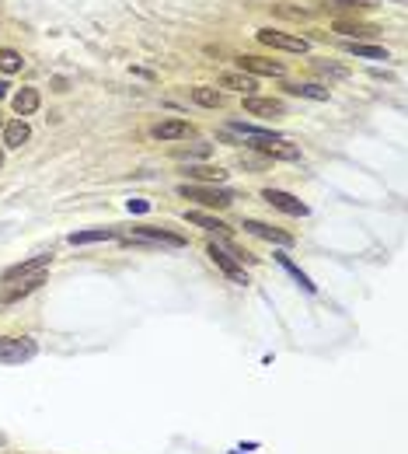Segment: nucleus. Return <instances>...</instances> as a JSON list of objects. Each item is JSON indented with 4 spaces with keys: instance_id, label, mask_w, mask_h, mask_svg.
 Wrapping results in <instances>:
<instances>
[{
    "instance_id": "obj_22",
    "label": "nucleus",
    "mask_w": 408,
    "mask_h": 454,
    "mask_svg": "<svg viewBox=\"0 0 408 454\" xmlns=\"http://www.w3.org/2000/svg\"><path fill=\"white\" fill-rule=\"evenodd\" d=\"M192 102L203 105V109H220L224 105V95L217 88H192Z\"/></svg>"
},
{
    "instance_id": "obj_15",
    "label": "nucleus",
    "mask_w": 408,
    "mask_h": 454,
    "mask_svg": "<svg viewBox=\"0 0 408 454\" xmlns=\"http://www.w3.org/2000/svg\"><path fill=\"white\" fill-rule=\"evenodd\" d=\"M11 105H14L18 119H25V115H35V112H39V105H42V98H39V88H21V91H14Z\"/></svg>"
},
{
    "instance_id": "obj_20",
    "label": "nucleus",
    "mask_w": 408,
    "mask_h": 454,
    "mask_svg": "<svg viewBox=\"0 0 408 454\" xmlns=\"http://www.w3.org/2000/svg\"><path fill=\"white\" fill-rule=\"evenodd\" d=\"M181 217H185L188 224L203 227V231H217V234H227V224H224V221H217V217H210V214H199V210H185Z\"/></svg>"
},
{
    "instance_id": "obj_34",
    "label": "nucleus",
    "mask_w": 408,
    "mask_h": 454,
    "mask_svg": "<svg viewBox=\"0 0 408 454\" xmlns=\"http://www.w3.org/2000/svg\"><path fill=\"white\" fill-rule=\"evenodd\" d=\"M0 448H4V433H0Z\"/></svg>"
},
{
    "instance_id": "obj_10",
    "label": "nucleus",
    "mask_w": 408,
    "mask_h": 454,
    "mask_svg": "<svg viewBox=\"0 0 408 454\" xmlns=\"http://www.w3.org/2000/svg\"><path fill=\"white\" fill-rule=\"evenodd\" d=\"M46 266H53V255H32V259H25V262H18V266H7L0 280H4V284H14V280H21V277L42 273Z\"/></svg>"
},
{
    "instance_id": "obj_27",
    "label": "nucleus",
    "mask_w": 408,
    "mask_h": 454,
    "mask_svg": "<svg viewBox=\"0 0 408 454\" xmlns=\"http://www.w3.org/2000/svg\"><path fill=\"white\" fill-rule=\"evenodd\" d=\"M210 154V144H196L188 151H178V158H206Z\"/></svg>"
},
{
    "instance_id": "obj_9",
    "label": "nucleus",
    "mask_w": 408,
    "mask_h": 454,
    "mask_svg": "<svg viewBox=\"0 0 408 454\" xmlns=\"http://www.w3.org/2000/svg\"><path fill=\"white\" fill-rule=\"evenodd\" d=\"M133 241H150V245H168V248H185L188 245L181 234H172L164 227H133Z\"/></svg>"
},
{
    "instance_id": "obj_11",
    "label": "nucleus",
    "mask_w": 408,
    "mask_h": 454,
    "mask_svg": "<svg viewBox=\"0 0 408 454\" xmlns=\"http://www.w3.org/2000/svg\"><path fill=\"white\" fill-rule=\"evenodd\" d=\"M42 284H46V269H42V273H32V277H21V284H11L4 293H0V304H14V301L35 293Z\"/></svg>"
},
{
    "instance_id": "obj_32",
    "label": "nucleus",
    "mask_w": 408,
    "mask_h": 454,
    "mask_svg": "<svg viewBox=\"0 0 408 454\" xmlns=\"http://www.w3.org/2000/svg\"><path fill=\"white\" fill-rule=\"evenodd\" d=\"M0 129H4V112H0Z\"/></svg>"
},
{
    "instance_id": "obj_2",
    "label": "nucleus",
    "mask_w": 408,
    "mask_h": 454,
    "mask_svg": "<svg viewBox=\"0 0 408 454\" xmlns=\"http://www.w3.org/2000/svg\"><path fill=\"white\" fill-rule=\"evenodd\" d=\"M39 353V342L32 336H4L0 339V363H28Z\"/></svg>"
},
{
    "instance_id": "obj_31",
    "label": "nucleus",
    "mask_w": 408,
    "mask_h": 454,
    "mask_svg": "<svg viewBox=\"0 0 408 454\" xmlns=\"http://www.w3.org/2000/svg\"><path fill=\"white\" fill-rule=\"evenodd\" d=\"M7 88H11V84H7V81H4V77H0V98H4V95H7Z\"/></svg>"
},
{
    "instance_id": "obj_28",
    "label": "nucleus",
    "mask_w": 408,
    "mask_h": 454,
    "mask_svg": "<svg viewBox=\"0 0 408 454\" xmlns=\"http://www.w3.org/2000/svg\"><path fill=\"white\" fill-rule=\"evenodd\" d=\"M126 210H129V214H147V210H150V203H147V199H129V203H126Z\"/></svg>"
},
{
    "instance_id": "obj_19",
    "label": "nucleus",
    "mask_w": 408,
    "mask_h": 454,
    "mask_svg": "<svg viewBox=\"0 0 408 454\" xmlns=\"http://www.w3.org/2000/svg\"><path fill=\"white\" fill-rule=\"evenodd\" d=\"M276 262H280V266H283V269L290 273V277H293V284H300L304 290H307V293H314V290H318V284H314V280H311V277H307V273H304L300 266H293V262H290V255L276 252Z\"/></svg>"
},
{
    "instance_id": "obj_3",
    "label": "nucleus",
    "mask_w": 408,
    "mask_h": 454,
    "mask_svg": "<svg viewBox=\"0 0 408 454\" xmlns=\"http://www.w3.org/2000/svg\"><path fill=\"white\" fill-rule=\"evenodd\" d=\"M255 39H258L262 46H269V50H283V53H307V50H311V42H307V39L290 35V32H276V28H258V32H255Z\"/></svg>"
},
{
    "instance_id": "obj_12",
    "label": "nucleus",
    "mask_w": 408,
    "mask_h": 454,
    "mask_svg": "<svg viewBox=\"0 0 408 454\" xmlns=\"http://www.w3.org/2000/svg\"><path fill=\"white\" fill-rule=\"evenodd\" d=\"M220 88H227V91H237V95H255V88H258V81L251 77V74H244V70H227V74H220Z\"/></svg>"
},
{
    "instance_id": "obj_21",
    "label": "nucleus",
    "mask_w": 408,
    "mask_h": 454,
    "mask_svg": "<svg viewBox=\"0 0 408 454\" xmlns=\"http://www.w3.org/2000/svg\"><path fill=\"white\" fill-rule=\"evenodd\" d=\"M287 91L296 98H311V102H328V88L321 84H287Z\"/></svg>"
},
{
    "instance_id": "obj_33",
    "label": "nucleus",
    "mask_w": 408,
    "mask_h": 454,
    "mask_svg": "<svg viewBox=\"0 0 408 454\" xmlns=\"http://www.w3.org/2000/svg\"><path fill=\"white\" fill-rule=\"evenodd\" d=\"M0 165H4V151H0Z\"/></svg>"
},
{
    "instance_id": "obj_24",
    "label": "nucleus",
    "mask_w": 408,
    "mask_h": 454,
    "mask_svg": "<svg viewBox=\"0 0 408 454\" xmlns=\"http://www.w3.org/2000/svg\"><path fill=\"white\" fill-rule=\"evenodd\" d=\"M185 175H192V178H199V182H224V168H213V165H188Z\"/></svg>"
},
{
    "instance_id": "obj_29",
    "label": "nucleus",
    "mask_w": 408,
    "mask_h": 454,
    "mask_svg": "<svg viewBox=\"0 0 408 454\" xmlns=\"http://www.w3.org/2000/svg\"><path fill=\"white\" fill-rule=\"evenodd\" d=\"M321 70H328V74H335V77H346V70L342 66H332V63H318Z\"/></svg>"
},
{
    "instance_id": "obj_30",
    "label": "nucleus",
    "mask_w": 408,
    "mask_h": 454,
    "mask_svg": "<svg viewBox=\"0 0 408 454\" xmlns=\"http://www.w3.org/2000/svg\"><path fill=\"white\" fill-rule=\"evenodd\" d=\"M335 4H342V7H370V0H335Z\"/></svg>"
},
{
    "instance_id": "obj_7",
    "label": "nucleus",
    "mask_w": 408,
    "mask_h": 454,
    "mask_svg": "<svg viewBox=\"0 0 408 454\" xmlns=\"http://www.w3.org/2000/svg\"><path fill=\"white\" fill-rule=\"evenodd\" d=\"M241 227H244L248 234H255V238H262V241H272V245H283V248H290L293 241H296L290 231H280V227L265 224V221H251V217H244Z\"/></svg>"
},
{
    "instance_id": "obj_8",
    "label": "nucleus",
    "mask_w": 408,
    "mask_h": 454,
    "mask_svg": "<svg viewBox=\"0 0 408 454\" xmlns=\"http://www.w3.org/2000/svg\"><path fill=\"white\" fill-rule=\"evenodd\" d=\"M237 66L244 74H251V77H283L287 74V66L280 59H265V57H241Z\"/></svg>"
},
{
    "instance_id": "obj_23",
    "label": "nucleus",
    "mask_w": 408,
    "mask_h": 454,
    "mask_svg": "<svg viewBox=\"0 0 408 454\" xmlns=\"http://www.w3.org/2000/svg\"><path fill=\"white\" fill-rule=\"evenodd\" d=\"M346 53H352L359 59H388L384 46H370V42H346Z\"/></svg>"
},
{
    "instance_id": "obj_6",
    "label": "nucleus",
    "mask_w": 408,
    "mask_h": 454,
    "mask_svg": "<svg viewBox=\"0 0 408 454\" xmlns=\"http://www.w3.org/2000/svg\"><path fill=\"white\" fill-rule=\"evenodd\" d=\"M262 199H265L269 206L290 214V217H307V214H311L307 203H300V199H296L293 192H287V189H262Z\"/></svg>"
},
{
    "instance_id": "obj_1",
    "label": "nucleus",
    "mask_w": 408,
    "mask_h": 454,
    "mask_svg": "<svg viewBox=\"0 0 408 454\" xmlns=\"http://www.w3.org/2000/svg\"><path fill=\"white\" fill-rule=\"evenodd\" d=\"M178 196H181V199H196L199 206H210V210H227V206L234 203L231 189L199 185V182H185V185H178Z\"/></svg>"
},
{
    "instance_id": "obj_18",
    "label": "nucleus",
    "mask_w": 408,
    "mask_h": 454,
    "mask_svg": "<svg viewBox=\"0 0 408 454\" xmlns=\"http://www.w3.org/2000/svg\"><path fill=\"white\" fill-rule=\"evenodd\" d=\"M335 32H339V35H346L349 42H363V39L377 35V28H373V25H356V21H335Z\"/></svg>"
},
{
    "instance_id": "obj_17",
    "label": "nucleus",
    "mask_w": 408,
    "mask_h": 454,
    "mask_svg": "<svg viewBox=\"0 0 408 454\" xmlns=\"http://www.w3.org/2000/svg\"><path fill=\"white\" fill-rule=\"evenodd\" d=\"M112 238H116L112 227H91V231H73L66 241L70 245H95V241H112Z\"/></svg>"
},
{
    "instance_id": "obj_25",
    "label": "nucleus",
    "mask_w": 408,
    "mask_h": 454,
    "mask_svg": "<svg viewBox=\"0 0 408 454\" xmlns=\"http://www.w3.org/2000/svg\"><path fill=\"white\" fill-rule=\"evenodd\" d=\"M227 129H234V133H241V136H276L272 129H262V126H251V122H244V119H231L227 122Z\"/></svg>"
},
{
    "instance_id": "obj_16",
    "label": "nucleus",
    "mask_w": 408,
    "mask_h": 454,
    "mask_svg": "<svg viewBox=\"0 0 408 454\" xmlns=\"http://www.w3.org/2000/svg\"><path fill=\"white\" fill-rule=\"evenodd\" d=\"M28 140H32V129H28L25 119L4 122V144H7V147H21V144H28Z\"/></svg>"
},
{
    "instance_id": "obj_26",
    "label": "nucleus",
    "mask_w": 408,
    "mask_h": 454,
    "mask_svg": "<svg viewBox=\"0 0 408 454\" xmlns=\"http://www.w3.org/2000/svg\"><path fill=\"white\" fill-rule=\"evenodd\" d=\"M21 63H25L21 53H14V50H0V70H4V74H18V70H21Z\"/></svg>"
},
{
    "instance_id": "obj_4",
    "label": "nucleus",
    "mask_w": 408,
    "mask_h": 454,
    "mask_svg": "<svg viewBox=\"0 0 408 454\" xmlns=\"http://www.w3.org/2000/svg\"><path fill=\"white\" fill-rule=\"evenodd\" d=\"M248 147H255V151H262V154H269V158H280V161H300V147L296 144H287V136H251V144Z\"/></svg>"
},
{
    "instance_id": "obj_5",
    "label": "nucleus",
    "mask_w": 408,
    "mask_h": 454,
    "mask_svg": "<svg viewBox=\"0 0 408 454\" xmlns=\"http://www.w3.org/2000/svg\"><path fill=\"white\" fill-rule=\"evenodd\" d=\"M206 255H210V259H213V262H217V266H220V269H224V273H227V277H231L237 286H248V284H251V280H248V273L241 269V262L234 259L227 248H220L217 241H210V245H206Z\"/></svg>"
},
{
    "instance_id": "obj_14",
    "label": "nucleus",
    "mask_w": 408,
    "mask_h": 454,
    "mask_svg": "<svg viewBox=\"0 0 408 454\" xmlns=\"http://www.w3.org/2000/svg\"><path fill=\"white\" fill-rule=\"evenodd\" d=\"M150 136L154 140H185V136H192V126L185 119H164L150 129Z\"/></svg>"
},
{
    "instance_id": "obj_13",
    "label": "nucleus",
    "mask_w": 408,
    "mask_h": 454,
    "mask_svg": "<svg viewBox=\"0 0 408 454\" xmlns=\"http://www.w3.org/2000/svg\"><path fill=\"white\" fill-rule=\"evenodd\" d=\"M244 112L262 115V119H276V115H283V102H280V98H258V95H248V98H244Z\"/></svg>"
}]
</instances>
